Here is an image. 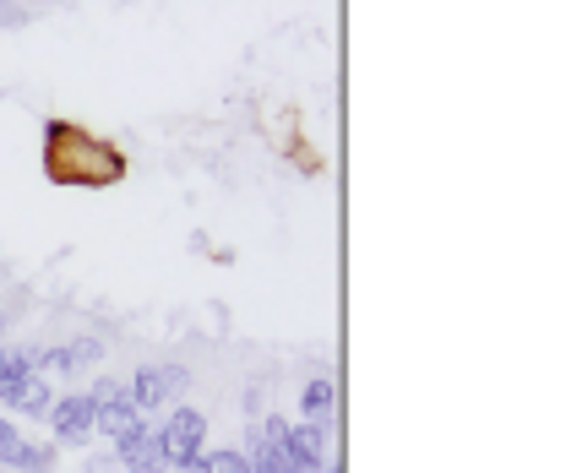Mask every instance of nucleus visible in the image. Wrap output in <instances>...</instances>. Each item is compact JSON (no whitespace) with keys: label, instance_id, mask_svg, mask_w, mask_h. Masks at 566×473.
<instances>
[{"label":"nucleus","instance_id":"nucleus-3","mask_svg":"<svg viewBox=\"0 0 566 473\" xmlns=\"http://www.w3.org/2000/svg\"><path fill=\"white\" fill-rule=\"evenodd\" d=\"M202 441H208V419H202L197 408H175V413L158 424V446H164L169 473L180 469V463H191V458L202 452Z\"/></svg>","mask_w":566,"mask_h":473},{"label":"nucleus","instance_id":"nucleus-1","mask_svg":"<svg viewBox=\"0 0 566 473\" xmlns=\"http://www.w3.org/2000/svg\"><path fill=\"white\" fill-rule=\"evenodd\" d=\"M44 164H50V175L66 180V186H109V180L126 175V158H120L109 141L76 132V126H66V120H50Z\"/></svg>","mask_w":566,"mask_h":473},{"label":"nucleus","instance_id":"nucleus-5","mask_svg":"<svg viewBox=\"0 0 566 473\" xmlns=\"http://www.w3.org/2000/svg\"><path fill=\"white\" fill-rule=\"evenodd\" d=\"M104 359V343L98 338H76L61 343V348H39V376H71L82 365H98Z\"/></svg>","mask_w":566,"mask_h":473},{"label":"nucleus","instance_id":"nucleus-4","mask_svg":"<svg viewBox=\"0 0 566 473\" xmlns=\"http://www.w3.org/2000/svg\"><path fill=\"white\" fill-rule=\"evenodd\" d=\"M93 392H71V398H55L50 403V430H55V446H82L93 435Z\"/></svg>","mask_w":566,"mask_h":473},{"label":"nucleus","instance_id":"nucleus-7","mask_svg":"<svg viewBox=\"0 0 566 473\" xmlns=\"http://www.w3.org/2000/svg\"><path fill=\"white\" fill-rule=\"evenodd\" d=\"M0 469L17 473H50L55 469V446H33V441H0Z\"/></svg>","mask_w":566,"mask_h":473},{"label":"nucleus","instance_id":"nucleus-15","mask_svg":"<svg viewBox=\"0 0 566 473\" xmlns=\"http://www.w3.org/2000/svg\"><path fill=\"white\" fill-rule=\"evenodd\" d=\"M300 473H333V469H327V463H322V469H300Z\"/></svg>","mask_w":566,"mask_h":473},{"label":"nucleus","instance_id":"nucleus-10","mask_svg":"<svg viewBox=\"0 0 566 473\" xmlns=\"http://www.w3.org/2000/svg\"><path fill=\"white\" fill-rule=\"evenodd\" d=\"M208 473H256L251 458L240 446H223V452H208Z\"/></svg>","mask_w":566,"mask_h":473},{"label":"nucleus","instance_id":"nucleus-16","mask_svg":"<svg viewBox=\"0 0 566 473\" xmlns=\"http://www.w3.org/2000/svg\"><path fill=\"white\" fill-rule=\"evenodd\" d=\"M0 327H6V322H0ZM0 365H6V348H0Z\"/></svg>","mask_w":566,"mask_h":473},{"label":"nucleus","instance_id":"nucleus-12","mask_svg":"<svg viewBox=\"0 0 566 473\" xmlns=\"http://www.w3.org/2000/svg\"><path fill=\"white\" fill-rule=\"evenodd\" d=\"M175 473H208V452H197L191 463H180V469H175Z\"/></svg>","mask_w":566,"mask_h":473},{"label":"nucleus","instance_id":"nucleus-9","mask_svg":"<svg viewBox=\"0 0 566 473\" xmlns=\"http://www.w3.org/2000/svg\"><path fill=\"white\" fill-rule=\"evenodd\" d=\"M333 398H338V392H333V381H327V376H311V381H305V392H300V413H305L311 424H327Z\"/></svg>","mask_w":566,"mask_h":473},{"label":"nucleus","instance_id":"nucleus-13","mask_svg":"<svg viewBox=\"0 0 566 473\" xmlns=\"http://www.w3.org/2000/svg\"><path fill=\"white\" fill-rule=\"evenodd\" d=\"M17 435H22V430H17V424H11V419L0 413V441H17Z\"/></svg>","mask_w":566,"mask_h":473},{"label":"nucleus","instance_id":"nucleus-8","mask_svg":"<svg viewBox=\"0 0 566 473\" xmlns=\"http://www.w3.org/2000/svg\"><path fill=\"white\" fill-rule=\"evenodd\" d=\"M50 403H55L50 376H28V381H22V392H17V403H11V413H22V419H44Z\"/></svg>","mask_w":566,"mask_h":473},{"label":"nucleus","instance_id":"nucleus-2","mask_svg":"<svg viewBox=\"0 0 566 473\" xmlns=\"http://www.w3.org/2000/svg\"><path fill=\"white\" fill-rule=\"evenodd\" d=\"M186 387H191V370L186 365H142L137 376L126 381V392H132L142 419L158 413L164 403H175V398H186Z\"/></svg>","mask_w":566,"mask_h":473},{"label":"nucleus","instance_id":"nucleus-14","mask_svg":"<svg viewBox=\"0 0 566 473\" xmlns=\"http://www.w3.org/2000/svg\"><path fill=\"white\" fill-rule=\"evenodd\" d=\"M0 22H17V11H11V0H0Z\"/></svg>","mask_w":566,"mask_h":473},{"label":"nucleus","instance_id":"nucleus-6","mask_svg":"<svg viewBox=\"0 0 566 473\" xmlns=\"http://www.w3.org/2000/svg\"><path fill=\"white\" fill-rule=\"evenodd\" d=\"M279 446L300 463V469H322V463H327V424L300 419V424H289V430H283Z\"/></svg>","mask_w":566,"mask_h":473},{"label":"nucleus","instance_id":"nucleus-11","mask_svg":"<svg viewBox=\"0 0 566 473\" xmlns=\"http://www.w3.org/2000/svg\"><path fill=\"white\" fill-rule=\"evenodd\" d=\"M87 473H120V458H115V452H93V458H87Z\"/></svg>","mask_w":566,"mask_h":473}]
</instances>
